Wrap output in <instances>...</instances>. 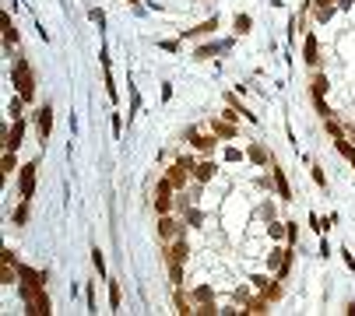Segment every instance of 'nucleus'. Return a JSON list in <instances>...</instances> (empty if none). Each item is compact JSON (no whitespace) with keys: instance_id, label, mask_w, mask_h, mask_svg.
Returning a JSON list of instances; mask_svg holds the SVG:
<instances>
[{"instance_id":"obj_1","label":"nucleus","mask_w":355,"mask_h":316,"mask_svg":"<svg viewBox=\"0 0 355 316\" xmlns=\"http://www.w3.org/2000/svg\"><path fill=\"white\" fill-rule=\"evenodd\" d=\"M21 295H25V306H28V313H39V316H50V295H46V288H43V281H25L21 285Z\"/></svg>"},{"instance_id":"obj_2","label":"nucleus","mask_w":355,"mask_h":316,"mask_svg":"<svg viewBox=\"0 0 355 316\" xmlns=\"http://www.w3.org/2000/svg\"><path fill=\"white\" fill-rule=\"evenodd\" d=\"M11 77H14V85H18V99L32 102V95H35V77H32V67H28L25 60H18V63H14V70H11Z\"/></svg>"},{"instance_id":"obj_3","label":"nucleus","mask_w":355,"mask_h":316,"mask_svg":"<svg viewBox=\"0 0 355 316\" xmlns=\"http://www.w3.org/2000/svg\"><path fill=\"white\" fill-rule=\"evenodd\" d=\"M324 92H327V77H324V74H313V102H317V112H320L324 120H327V116H334V112L327 109V102H324Z\"/></svg>"},{"instance_id":"obj_4","label":"nucleus","mask_w":355,"mask_h":316,"mask_svg":"<svg viewBox=\"0 0 355 316\" xmlns=\"http://www.w3.org/2000/svg\"><path fill=\"white\" fill-rule=\"evenodd\" d=\"M190 169H193V162H190V158H179V162L169 169V183H173V186H186V176H190Z\"/></svg>"},{"instance_id":"obj_5","label":"nucleus","mask_w":355,"mask_h":316,"mask_svg":"<svg viewBox=\"0 0 355 316\" xmlns=\"http://www.w3.org/2000/svg\"><path fill=\"white\" fill-rule=\"evenodd\" d=\"M169 193H173V183L162 179L159 190H155V208H159V211H169V208H173V197H169Z\"/></svg>"},{"instance_id":"obj_6","label":"nucleus","mask_w":355,"mask_h":316,"mask_svg":"<svg viewBox=\"0 0 355 316\" xmlns=\"http://www.w3.org/2000/svg\"><path fill=\"white\" fill-rule=\"evenodd\" d=\"M35 162H28L25 169H21V197H25V201H28V197H32V190H35Z\"/></svg>"},{"instance_id":"obj_7","label":"nucleus","mask_w":355,"mask_h":316,"mask_svg":"<svg viewBox=\"0 0 355 316\" xmlns=\"http://www.w3.org/2000/svg\"><path fill=\"white\" fill-rule=\"evenodd\" d=\"M18 278V263H14V253L11 250H4V270H0V281L4 285H11Z\"/></svg>"},{"instance_id":"obj_8","label":"nucleus","mask_w":355,"mask_h":316,"mask_svg":"<svg viewBox=\"0 0 355 316\" xmlns=\"http://www.w3.org/2000/svg\"><path fill=\"white\" fill-rule=\"evenodd\" d=\"M186 253H190V250H186V239H176V243L166 250V260H169V263H183Z\"/></svg>"},{"instance_id":"obj_9","label":"nucleus","mask_w":355,"mask_h":316,"mask_svg":"<svg viewBox=\"0 0 355 316\" xmlns=\"http://www.w3.org/2000/svg\"><path fill=\"white\" fill-rule=\"evenodd\" d=\"M50 130H53V109L43 105V109H39V134H43V141L50 137Z\"/></svg>"},{"instance_id":"obj_10","label":"nucleus","mask_w":355,"mask_h":316,"mask_svg":"<svg viewBox=\"0 0 355 316\" xmlns=\"http://www.w3.org/2000/svg\"><path fill=\"white\" fill-rule=\"evenodd\" d=\"M302 60H306L309 67H317V63H320V56H317V39H313V35H306V50H302Z\"/></svg>"},{"instance_id":"obj_11","label":"nucleus","mask_w":355,"mask_h":316,"mask_svg":"<svg viewBox=\"0 0 355 316\" xmlns=\"http://www.w3.org/2000/svg\"><path fill=\"white\" fill-rule=\"evenodd\" d=\"M21 137H25V123H21V116H18L14 127H11V137H7V151H14V148L21 144Z\"/></svg>"},{"instance_id":"obj_12","label":"nucleus","mask_w":355,"mask_h":316,"mask_svg":"<svg viewBox=\"0 0 355 316\" xmlns=\"http://www.w3.org/2000/svg\"><path fill=\"white\" fill-rule=\"evenodd\" d=\"M271 172H274V183H278V193L289 201V197H292V190H289V183H285V172H282L278 165H274V162H271Z\"/></svg>"},{"instance_id":"obj_13","label":"nucleus","mask_w":355,"mask_h":316,"mask_svg":"<svg viewBox=\"0 0 355 316\" xmlns=\"http://www.w3.org/2000/svg\"><path fill=\"white\" fill-rule=\"evenodd\" d=\"M193 176L204 183V179H211V176H215V165H211V162H201V165H193Z\"/></svg>"},{"instance_id":"obj_14","label":"nucleus","mask_w":355,"mask_h":316,"mask_svg":"<svg viewBox=\"0 0 355 316\" xmlns=\"http://www.w3.org/2000/svg\"><path fill=\"white\" fill-rule=\"evenodd\" d=\"M159 235H162V239H173V235H176V221L173 218H162L159 221Z\"/></svg>"},{"instance_id":"obj_15","label":"nucleus","mask_w":355,"mask_h":316,"mask_svg":"<svg viewBox=\"0 0 355 316\" xmlns=\"http://www.w3.org/2000/svg\"><path fill=\"white\" fill-rule=\"evenodd\" d=\"M218 28V18H211V21H204V25H197V28H190L186 35H208V32H215Z\"/></svg>"},{"instance_id":"obj_16","label":"nucleus","mask_w":355,"mask_h":316,"mask_svg":"<svg viewBox=\"0 0 355 316\" xmlns=\"http://www.w3.org/2000/svg\"><path fill=\"white\" fill-rule=\"evenodd\" d=\"M109 309H120V285H109Z\"/></svg>"},{"instance_id":"obj_17","label":"nucleus","mask_w":355,"mask_h":316,"mask_svg":"<svg viewBox=\"0 0 355 316\" xmlns=\"http://www.w3.org/2000/svg\"><path fill=\"white\" fill-rule=\"evenodd\" d=\"M246 313H267V295L264 299H250V309Z\"/></svg>"},{"instance_id":"obj_18","label":"nucleus","mask_w":355,"mask_h":316,"mask_svg":"<svg viewBox=\"0 0 355 316\" xmlns=\"http://www.w3.org/2000/svg\"><path fill=\"white\" fill-rule=\"evenodd\" d=\"M25 221H28V201H25V204L14 211V225H25Z\"/></svg>"},{"instance_id":"obj_19","label":"nucleus","mask_w":355,"mask_h":316,"mask_svg":"<svg viewBox=\"0 0 355 316\" xmlns=\"http://www.w3.org/2000/svg\"><path fill=\"white\" fill-rule=\"evenodd\" d=\"M169 274H173V285L179 288V285H183V267H179V263H173V267H169Z\"/></svg>"},{"instance_id":"obj_20","label":"nucleus","mask_w":355,"mask_h":316,"mask_svg":"<svg viewBox=\"0 0 355 316\" xmlns=\"http://www.w3.org/2000/svg\"><path fill=\"white\" fill-rule=\"evenodd\" d=\"M215 134H218V137H236V130H232L229 123H215Z\"/></svg>"},{"instance_id":"obj_21","label":"nucleus","mask_w":355,"mask_h":316,"mask_svg":"<svg viewBox=\"0 0 355 316\" xmlns=\"http://www.w3.org/2000/svg\"><path fill=\"white\" fill-rule=\"evenodd\" d=\"M176 313H183V316H186V313H193V309H190V302H186L179 292H176Z\"/></svg>"},{"instance_id":"obj_22","label":"nucleus","mask_w":355,"mask_h":316,"mask_svg":"<svg viewBox=\"0 0 355 316\" xmlns=\"http://www.w3.org/2000/svg\"><path fill=\"white\" fill-rule=\"evenodd\" d=\"M236 32H239V35H243V32H250V18H246V14L236 18Z\"/></svg>"},{"instance_id":"obj_23","label":"nucleus","mask_w":355,"mask_h":316,"mask_svg":"<svg viewBox=\"0 0 355 316\" xmlns=\"http://www.w3.org/2000/svg\"><path fill=\"white\" fill-rule=\"evenodd\" d=\"M250 155H253V162H267V151L257 144V148H250Z\"/></svg>"},{"instance_id":"obj_24","label":"nucleus","mask_w":355,"mask_h":316,"mask_svg":"<svg viewBox=\"0 0 355 316\" xmlns=\"http://www.w3.org/2000/svg\"><path fill=\"white\" fill-rule=\"evenodd\" d=\"M190 137H193V144H197V148H211V144H215L211 137H197V134H190Z\"/></svg>"},{"instance_id":"obj_25","label":"nucleus","mask_w":355,"mask_h":316,"mask_svg":"<svg viewBox=\"0 0 355 316\" xmlns=\"http://www.w3.org/2000/svg\"><path fill=\"white\" fill-rule=\"evenodd\" d=\"M92 253H95V267H99V270H106V260H102V250H92Z\"/></svg>"},{"instance_id":"obj_26","label":"nucleus","mask_w":355,"mask_h":316,"mask_svg":"<svg viewBox=\"0 0 355 316\" xmlns=\"http://www.w3.org/2000/svg\"><path fill=\"white\" fill-rule=\"evenodd\" d=\"M352 134H355V130H352Z\"/></svg>"}]
</instances>
